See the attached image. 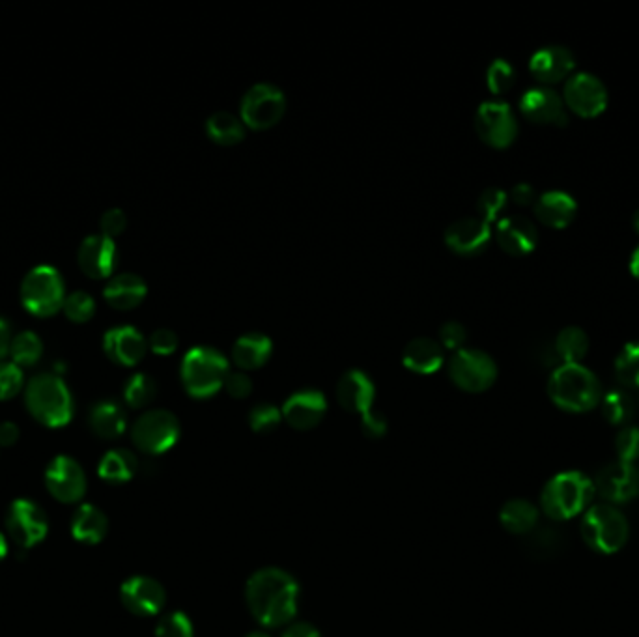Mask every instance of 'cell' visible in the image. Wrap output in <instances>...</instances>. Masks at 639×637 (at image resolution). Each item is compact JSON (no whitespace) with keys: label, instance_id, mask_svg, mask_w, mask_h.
Here are the masks:
<instances>
[{"label":"cell","instance_id":"cell-48","mask_svg":"<svg viewBox=\"0 0 639 637\" xmlns=\"http://www.w3.org/2000/svg\"><path fill=\"white\" fill-rule=\"evenodd\" d=\"M148 348L157 355L174 354L178 348V335L171 329H157L148 339Z\"/></svg>","mask_w":639,"mask_h":637},{"label":"cell","instance_id":"cell-29","mask_svg":"<svg viewBox=\"0 0 639 637\" xmlns=\"http://www.w3.org/2000/svg\"><path fill=\"white\" fill-rule=\"evenodd\" d=\"M273 344L262 333H247L236 340L232 348V361L238 369L256 370L270 361Z\"/></svg>","mask_w":639,"mask_h":637},{"label":"cell","instance_id":"cell-26","mask_svg":"<svg viewBox=\"0 0 639 637\" xmlns=\"http://www.w3.org/2000/svg\"><path fill=\"white\" fill-rule=\"evenodd\" d=\"M535 215L542 225L550 228H567L578 212V204L565 191H548L537 197L533 204Z\"/></svg>","mask_w":639,"mask_h":637},{"label":"cell","instance_id":"cell-54","mask_svg":"<svg viewBox=\"0 0 639 637\" xmlns=\"http://www.w3.org/2000/svg\"><path fill=\"white\" fill-rule=\"evenodd\" d=\"M19 426L10 421H4L0 423V447H12L17 441H19Z\"/></svg>","mask_w":639,"mask_h":637},{"label":"cell","instance_id":"cell-14","mask_svg":"<svg viewBox=\"0 0 639 637\" xmlns=\"http://www.w3.org/2000/svg\"><path fill=\"white\" fill-rule=\"evenodd\" d=\"M45 486L49 494L60 503H77L86 494V475L81 464L68 454H60L51 460L45 471Z\"/></svg>","mask_w":639,"mask_h":637},{"label":"cell","instance_id":"cell-33","mask_svg":"<svg viewBox=\"0 0 639 637\" xmlns=\"http://www.w3.org/2000/svg\"><path fill=\"white\" fill-rule=\"evenodd\" d=\"M554 352L561 365H578L589 352V337L580 327H565L555 339Z\"/></svg>","mask_w":639,"mask_h":637},{"label":"cell","instance_id":"cell-21","mask_svg":"<svg viewBox=\"0 0 639 637\" xmlns=\"http://www.w3.org/2000/svg\"><path fill=\"white\" fill-rule=\"evenodd\" d=\"M574 68V55L563 45H546L529 60V70L542 85H555L567 81L570 75H574Z\"/></svg>","mask_w":639,"mask_h":637},{"label":"cell","instance_id":"cell-10","mask_svg":"<svg viewBox=\"0 0 639 637\" xmlns=\"http://www.w3.org/2000/svg\"><path fill=\"white\" fill-rule=\"evenodd\" d=\"M286 100L279 86L260 83L251 86L242 98V122L256 131L273 128L283 120Z\"/></svg>","mask_w":639,"mask_h":637},{"label":"cell","instance_id":"cell-2","mask_svg":"<svg viewBox=\"0 0 639 637\" xmlns=\"http://www.w3.org/2000/svg\"><path fill=\"white\" fill-rule=\"evenodd\" d=\"M593 496V481L582 471H561L544 484L540 509L550 520L565 522L582 516L591 507Z\"/></svg>","mask_w":639,"mask_h":637},{"label":"cell","instance_id":"cell-56","mask_svg":"<svg viewBox=\"0 0 639 637\" xmlns=\"http://www.w3.org/2000/svg\"><path fill=\"white\" fill-rule=\"evenodd\" d=\"M630 271H632V275L639 279V245L634 249V253H632V258H630Z\"/></svg>","mask_w":639,"mask_h":637},{"label":"cell","instance_id":"cell-59","mask_svg":"<svg viewBox=\"0 0 639 637\" xmlns=\"http://www.w3.org/2000/svg\"><path fill=\"white\" fill-rule=\"evenodd\" d=\"M245 637H270L268 634H264V632H251V634H247Z\"/></svg>","mask_w":639,"mask_h":637},{"label":"cell","instance_id":"cell-57","mask_svg":"<svg viewBox=\"0 0 639 637\" xmlns=\"http://www.w3.org/2000/svg\"><path fill=\"white\" fill-rule=\"evenodd\" d=\"M8 555V540L0 533V561Z\"/></svg>","mask_w":639,"mask_h":637},{"label":"cell","instance_id":"cell-30","mask_svg":"<svg viewBox=\"0 0 639 637\" xmlns=\"http://www.w3.org/2000/svg\"><path fill=\"white\" fill-rule=\"evenodd\" d=\"M109 531V520L103 510L94 505H81L71 518V535L75 540L94 546L100 544Z\"/></svg>","mask_w":639,"mask_h":637},{"label":"cell","instance_id":"cell-16","mask_svg":"<svg viewBox=\"0 0 639 637\" xmlns=\"http://www.w3.org/2000/svg\"><path fill=\"white\" fill-rule=\"evenodd\" d=\"M124 608L139 617H154L167 604L165 587L150 576H131L120 587Z\"/></svg>","mask_w":639,"mask_h":637},{"label":"cell","instance_id":"cell-23","mask_svg":"<svg viewBox=\"0 0 639 637\" xmlns=\"http://www.w3.org/2000/svg\"><path fill=\"white\" fill-rule=\"evenodd\" d=\"M499 247L512 256H526L537 247L539 230L524 215H509L496 227Z\"/></svg>","mask_w":639,"mask_h":637},{"label":"cell","instance_id":"cell-51","mask_svg":"<svg viewBox=\"0 0 639 637\" xmlns=\"http://www.w3.org/2000/svg\"><path fill=\"white\" fill-rule=\"evenodd\" d=\"M228 395L232 398H247L253 393V380L245 372H230L227 376L225 387Z\"/></svg>","mask_w":639,"mask_h":637},{"label":"cell","instance_id":"cell-3","mask_svg":"<svg viewBox=\"0 0 639 637\" xmlns=\"http://www.w3.org/2000/svg\"><path fill=\"white\" fill-rule=\"evenodd\" d=\"M25 404L30 415L49 428L68 425L75 410L68 385L55 372H43L30 378L25 387Z\"/></svg>","mask_w":639,"mask_h":637},{"label":"cell","instance_id":"cell-4","mask_svg":"<svg viewBox=\"0 0 639 637\" xmlns=\"http://www.w3.org/2000/svg\"><path fill=\"white\" fill-rule=\"evenodd\" d=\"M548 395L557 408L568 413H585L597 408L602 400V385L595 372L578 365H559L555 367Z\"/></svg>","mask_w":639,"mask_h":637},{"label":"cell","instance_id":"cell-9","mask_svg":"<svg viewBox=\"0 0 639 637\" xmlns=\"http://www.w3.org/2000/svg\"><path fill=\"white\" fill-rule=\"evenodd\" d=\"M449 378L466 393L488 391L497 378L496 361L481 350L462 348L449 359Z\"/></svg>","mask_w":639,"mask_h":637},{"label":"cell","instance_id":"cell-7","mask_svg":"<svg viewBox=\"0 0 639 637\" xmlns=\"http://www.w3.org/2000/svg\"><path fill=\"white\" fill-rule=\"evenodd\" d=\"M64 299V279L53 266H36L30 269L21 283V303L30 314L38 318H49L57 314L64 305Z\"/></svg>","mask_w":639,"mask_h":637},{"label":"cell","instance_id":"cell-15","mask_svg":"<svg viewBox=\"0 0 639 637\" xmlns=\"http://www.w3.org/2000/svg\"><path fill=\"white\" fill-rule=\"evenodd\" d=\"M593 486L595 494L602 497L604 503L613 507L623 505L639 496L638 469L617 460L598 471Z\"/></svg>","mask_w":639,"mask_h":637},{"label":"cell","instance_id":"cell-42","mask_svg":"<svg viewBox=\"0 0 639 637\" xmlns=\"http://www.w3.org/2000/svg\"><path fill=\"white\" fill-rule=\"evenodd\" d=\"M516 83V70L512 68L511 62L497 58L486 71V85L490 88L492 94H505L509 92Z\"/></svg>","mask_w":639,"mask_h":637},{"label":"cell","instance_id":"cell-5","mask_svg":"<svg viewBox=\"0 0 639 637\" xmlns=\"http://www.w3.org/2000/svg\"><path fill=\"white\" fill-rule=\"evenodd\" d=\"M228 374L227 357L208 346L191 348L180 369L184 389L193 398H210L219 393L225 387Z\"/></svg>","mask_w":639,"mask_h":637},{"label":"cell","instance_id":"cell-35","mask_svg":"<svg viewBox=\"0 0 639 637\" xmlns=\"http://www.w3.org/2000/svg\"><path fill=\"white\" fill-rule=\"evenodd\" d=\"M602 415L604 419L613 426H628L634 413H636V402L626 389H613L610 393L602 395L600 400Z\"/></svg>","mask_w":639,"mask_h":637},{"label":"cell","instance_id":"cell-18","mask_svg":"<svg viewBox=\"0 0 639 637\" xmlns=\"http://www.w3.org/2000/svg\"><path fill=\"white\" fill-rule=\"evenodd\" d=\"M79 268L90 279H109L118 266V249L114 241L103 234L88 236L77 253Z\"/></svg>","mask_w":639,"mask_h":637},{"label":"cell","instance_id":"cell-43","mask_svg":"<svg viewBox=\"0 0 639 637\" xmlns=\"http://www.w3.org/2000/svg\"><path fill=\"white\" fill-rule=\"evenodd\" d=\"M507 204H509V195L499 187H490V189L483 191L477 200V212L481 215V219L490 225L492 221H496L501 213L505 212Z\"/></svg>","mask_w":639,"mask_h":637},{"label":"cell","instance_id":"cell-24","mask_svg":"<svg viewBox=\"0 0 639 637\" xmlns=\"http://www.w3.org/2000/svg\"><path fill=\"white\" fill-rule=\"evenodd\" d=\"M337 400L342 410L350 413H367L372 410V402L376 397V387L369 374L363 370H348L341 376L335 389Z\"/></svg>","mask_w":639,"mask_h":637},{"label":"cell","instance_id":"cell-34","mask_svg":"<svg viewBox=\"0 0 639 637\" xmlns=\"http://www.w3.org/2000/svg\"><path fill=\"white\" fill-rule=\"evenodd\" d=\"M206 133L215 144L234 146L245 139V124L234 114L215 113L206 120Z\"/></svg>","mask_w":639,"mask_h":637},{"label":"cell","instance_id":"cell-49","mask_svg":"<svg viewBox=\"0 0 639 637\" xmlns=\"http://www.w3.org/2000/svg\"><path fill=\"white\" fill-rule=\"evenodd\" d=\"M387 419L382 411L369 410L361 415V430L370 439L384 438L387 434Z\"/></svg>","mask_w":639,"mask_h":637},{"label":"cell","instance_id":"cell-46","mask_svg":"<svg viewBox=\"0 0 639 637\" xmlns=\"http://www.w3.org/2000/svg\"><path fill=\"white\" fill-rule=\"evenodd\" d=\"M23 385H25L23 370L12 361H0V402L19 395Z\"/></svg>","mask_w":639,"mask_h":637},{"label":"cell","instance_id":"cell-44","mask_svg":"<svg viewBox=\"0 0 639 637\" xmlns=\"http://www.w3.org/2000/svg\"><path fill=\"white\" fill-rule=\"evenodd\" d=\"M156 637H195V628L185 613L172 611L159 619Z\"/></svg>","mask_w":639,"mask_h":637},{"label":"cell","instance_id":"cell-52","mask_svg":"<svg viewBox=\"0 0 639 637\" xmlns=\"http://www.w3.org/2000/svg\"><path fill=\"white\" fill-rule=\"evenodd\" d=\"M509 197L518 206H533L537 202V193L529 184L514 185Z\"/></svg>","mask_w":639,"mask_h":637},{"label":"cell","instance_id":"cell-53","mask_svg":"<svg viewBox=\"0 0 639 637\" xmlns=\"http://www.w3.org/2000/svg\"><path fill=\"white\" fill-rule=\"evenodd\" d=\"M283 637H322V634L313 624L299 621V623L288 624Z\"/></svg>","mask_w":639,"mask_h":637},{"label":"cell","instance_id":"cell-13","mask_svg":"<svg viewBox=\"0 0 639 637\" xmlns=\"http://www.w3.org/2000/svg\"><path fill=\"white\" fill-rule=\"evenodd\" d=\"M475 129L481 141L503 150L509 148L518 135V122L511 107L503 101H488L475 114Z\"/></svg>","mask_w":639,"mask_h":637},{"label":"cell","instance_id":"cell-39","mask_svg":"<svg viewBox=\"0 0 639 637\" xmlns=\"http://www.w3.org/2000/svg\"><path fill=\"white\" fill-rule=\"evenodd\" d=\"M615 376L625 389H639V340L623 346L615 359Z\"/></svg>","mask_w":639,"mask_h":637},{"label":"cell","instance_id":"cell-27","mask_svg":"<svg viewBox=\"0 0 639 637\" xmlns=\"http://www.w3.org/2000/svg\"><path fill=\"white\" fill-rule=\"evenodd\" d=\"M88 425L101 439L120 438L128 428V415L114 400L96 402L88 413Z\"/></svg>","mask_w":639,"mask_h":637},{"label":"cell","instance_id":"cell-36","mask_svg":"<svg viewBox=\"0 0 639 637\" xmlns=\"http://www.w3.org/2000/svg\"><path fill=\"white\" fill-rule=\"evenodd\" d=\"M527 552L535 559H550L563 550L565 537L557 527H540L537 525L527 535Z\"/></svg>","mask_w":639,"mask_h":637},{"label":"cell","instance_id":"cell-1","mask_svg":"<svg viewBox=\"0 0 639 637\" xmlns=\"http://www.w3.org/2000/svg\"><path fill=\"white\" fill-rule=\"evenodd\" d=\"M299 596L298 580L283 568H260L245 585L247 608L264 628L292 624L298 615Z\"/></svg>","mask_w":639,"mask_h":637},{"label":"cell","instance_id":"cell-31","mask_svg":"<svg viewBox=\"0 0 639 637\" xmlns=\"http://www.w3.org/2000/svg\"><path fill=\"white\" fill-rule=\"evenodd\" d=\"M499 522L512 535L527 537L539 525V509L527 499H511L499 512Z\"/></svg>","mask_w":639,"mask_h":637},{"label":"cell","instance_id":"cell-8","mask_svg":"<svg viewBox=\"0 0 639 637\" xmlns=\"http://www.w3.org/2000/svg\"><path fill=\"white\" fill-rule=\"evenodd\" d=\"M131 439L141 453L150 456L167 453L180 439V421L171 411H146L131 428Z\"/></svg>","mask_w":639,"mask_h":637},{"label":"cell","instance_id":"cell-50","mask_svg":"<svg viewBox=\"0 0 639 637\" xmlns=\"http://www.w3.org/2000/svg\"><path fill=\"white\" fill-rule=\"evenodd\" d=\"M468 339V333H466V327L458 322H447L445 326H441L440 340L441 346L447 348V350H462L464 342Z\"/></svg>","mask_w":639,"mask_h":637},{"label":"cell","instance_id":"cell-41","mask_svg":"<svg viewBox=\"0 0 639 637\" xmlns=\"http://www.w3.org/2000/svg\"><path fill=\"white\" fill-rule=\"evenodd\" d=\"M247 421L256 434H271L283 423V411L271 406L268 402H262L249 411Z\"/></svg>","mask_w":639,"mask_h":637},{"label":"cell","instance_id":"cell-25","mask_svg":"<svg viewBox=\"0 0 639 637\" xmlns=\"http://www.w3.org/2000/svg\"><path fill=\"white\" fill-rule=\"evenodd\" d=\"M148 294L144 279L135 273H118L103 288V298L116 311H131L139 307Z\"/></svg>","mask_w":639,"mask_h":637},{"label":"cell","instance_id":"cell-40","mask_svg":"<svg viewBox=\"0 0 639 637\" xmlns=\"http://www.w3.org/2000/svg\"><path fill=\"white\" fill-rule=\"evenodd\" d=\"M62 311L71 322L85 324L96 314V301L90 294H86L83 290H77V292H71L66 296Z\"/></svg>","mask_w":639,"mask_h":637},{"label":"cell","instance_id":"cell-58","mask_svg":"<svg viewBox=\"0 0 639 637\" xmlns=\"http://www.w3.org/2000/svg\"><path fill=\"white\" fill-rule=\"evenodd\" d=\"M632 227H634V230L639 234V210L634 213V217H632Z\"/></svg>","mask_w":639,"mask_h":637},{"label":"cell","instance_id":"cell-19","mask_svg":"<svg viewBox=\"0 0 639 637\" xmlns=\"http://www.w3.org/2000/svg\"><path fill=\"white\" fill-rule=\"evenodd\" d=\"M283 421L294 430H313L326 417L327 400L316 389H301L284 402Z\"/></svg>","mask_w":639,"mask_h":637},{"label":"cell","instance_id":"cell-32","mask_svg":"<svg viewBox=\"0 0 639 637\" xmlns=\"http://www.w3.org/2000/svg\"><path fill=\"white\" fill-rule=\"evenodd\" d=\"M137 471H139V460L128 449H113L105 453L98 466L101 479L109 484L131 481Z\"/></svg>","mask_w":639,"mask_h":637},{"label":"cell","instance_id":"cell-22","mask_svg":"<svg viewBox=\"0 0 639 637\" xmlns=\"http://www.w3.org/2000/svg\"><path fill=\"white\" fill-rule=\"evenodd\" d=\"M103 350L116 365L135 367L146 355L148 340L133 326L113 327L103 337Z\"/></svg>","mask_w":639,"mask_h":637},{"label":"cell","instance_id":"cell-45","mask_svg":"<svg viewBox=\"0 0 639 637\" xmlns=\"http://www.w3.org/2000/svg\"><path fill=\"white\" fill-rule=\"evenodd\" d=\"M615 451L619 462L634 466L639 460V426H623L615 438Z\"/></svg>","mask_w":639,"mask_h":637},{"label":"cell","instance_id":"cell-55","mask_svg":"<svg viewBox=\"0 0 639 637\" xmlns=\"http://www.w3.org/2000/svg\"><path fill=\"white\" fill-rule=\"evenodd\" d=\"M10 344H12V327L8 320L0 316V361L10 354Z\"/></svg>","mask_w":639,"mask_h":637},{"label":"cell","instance_id":"cell-28","mask_svg":"<svg viewBox=\"0 0 639 637\" xmlns=\"http://www.w3.org/2000/svg\"><path fill=\"white\" fill-rule=\"evenodd\" d=\"M443 346L434 339H415L408 342L402 354V363L415 374L430 376L443 365Z\"/></svg>","mask_w":639,"mask_h":637},{"label":"cell","instance_id":"cell-6","mask_svg":"<svg viewBox=\"0 0 639 637\" xmlns=\"http://www.w3.org/2000/svg\"><path fill=\"white\" fill-rule=\"evenodd\" d=\"M583 542L602 555L621 552L630 537V524L625 514L608 503L591 505L582 514Z\"/></svg>","mask_w":639,"mask_h":637},{"label":"cell","instance_id":"cell-38","mask_svg":"<svg viewBox=\"0 0 639 637\" xmlns=\"http://www.w3.org/2000/svg\"><path fill=\"white\" fill-rule=\"evenodd\" d=\"M157 395V383L152 376L137 372L124 385V400L129 408L141 410L154 402Z\"/></svg>","mask_w":639,"mask_h":637},{"label":"cell","instance_id":"cell-47","mask_svg":"<svg viewBox=\"0 0 639 637\" xmlns=\"http://www.w3.org/2000/svg\"><path fill=\"white\" fill-rule=\"evenodd\" d=\"M128 227V217L120 208H111L101 215L100 228L101 234L107 238H116L120 236Z\"/></svg>","mask_w":639,"mask_h":637},{"label":"cell","instance_id":"cell-17","mask_svg":"<svg viewBox=\"0 0 639 637\" xmlns=\"http://www.w3.org/2000/svg\"><path fill=\"white\" fill-rule=\"evenodd\" d=\"M520 111L527 120L540 126L563 128L568 124L567 105L550 86L529 88L520 100Z\"/></svg>","mask_w":639,"mask_h":637},{"label":"cell","instance_id":"cell-60","mask_svg":"<svg viewBox=\"0 0 639 637\" xmlns=\"http://www.w3.org/2000/svg\"><path fill=\"white\" fill-rule=\"evenodd\" d=\"M638 475H639V469H638Z\"/></svg>","mask_w":639,"mask_h":637},{"label":"cell","instance_id":"cell-20","mask_svg":"<svg viewBox=\"0 0 639 637\" xmlns=\"http://www.w3.org/2000/svg\"><path fill=\"white\" fill-rule=\"evenodd\" d=\"M492 240V228L481 217H466L453 223L445 232L447 247L458 256H477L486 251Z\"/></svg>","mask_w":639,"mask_h":637},{"label":"cell","instance_id":"cell-11","mask_svg":"<svg viewBox=\"0 0 639 637\" xmlns=\"http://www.w3.org/2000/svg\"><path fill=\"white\" fill-rule=\"evenodd\" d=\"M563 101L572 113L582 118H597L606 111L608 90L597 75L578 71L568 77L563 88Z\"/></svg>","mask_w":639,"mask_h":637},{"label":"cell","instance_id":"cell-12","mask_svg":"<svg viewBox=\"0 0 639 637\" xmlns=\"http://www.w3.org/2000/svg\"><path fill=\"white\" fill-rule=\"evenodd\" d=\"M8 535L21 548H32L47 537L49 522L45 510L32 499H15L6 512Z\"/></svg>","mask_w":639,"mask_h":637},{"label":"cell","instance_id":"cell-37","mask_svg":"<svg viewBox=\"0 0 639 637\" xmlns=\"http://www.w3.org/2000/svg\"><path fill=\"white\" fill-rule=\"evenodd\" d=\"M43 355V342L34 331L17 333L10 344V357L19 369L36 365Z\"/></svg>","mask_w":639,"mask_h":637}]
</instances>
